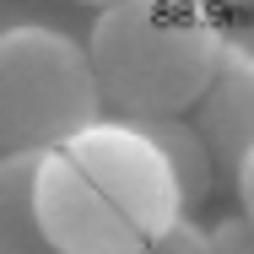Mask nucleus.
I'll return each mask as SVG.
<instances>
[{
    "label": "nucleus",
    "mask_w": 254,
    "mask_h": 254,
    "mask_svg": "<svg viewBox=\"0 0 254 254\" xmlns=\"http://www.w3.org/2000/svg\"><path fill=\"white\" fill-rule=\"evenodd\" d=\"M38 152H0V254H60L33 205Z\"/></svg>",
    "instance_id": "obj_6"
},
{
    "label": "nucleus",
    "mask_w": 254,
    "mask_h": 254,
    "mask_svg": "<svg viewBox=\"0 0 254 254\" xmlns=\"http://www.w3.org/2000/svg\"><path fill=\"white\" fill-rule=\"evenodd\" d=\"M222 54L227 33L211 0H114L87 33L98 92L125 119L190 114L222 70Z\"/></svg>",
    "instance_id": "obj_2"
},
{
    "label": "nucleus",
    "mask_w": 254,
    "mask_h": 254,
    "mask_svg": "<svg viewBox=\"0 0 254 254\" xmlns=\"http://www.w3.org/2000/svg\"><path fill=\"white\" fill-rule=\"evenodd\" d=\"M195 130L211 146L216 173H238V162L254 152V54L227 49L222 70L211 76L205 98L195 103Z\"/></svg>",
    "instance_id": "obj_4"
},
{
    "label": "nucleus",
    "mask_w": 254,
    "mask_h": 254,
    "mask_svg": "<svg viewBox=\"0 0 254 254\" xmlns=\"http://www.w3.org/2000/svg\"><path fill=\"white\" fill-rule=\"evenodd\" d=\"M130 125H141V135L162 152L168 173H173V184H179V205H184V216L200 211V205L211 200V190H216V162H211V146L200 141V130H195L184 114L130 119Z\"/></svg>",
    "instance_id": "obj_5"
},
{
    "label": "nucleus",
    "mask_w": 254,
    "mask_h": 254,
    "mask_svg": "<svg viewBox=\"0 0 254 254\" xmlns=\"http://www.w3.org/2000/svg\"><path fill=\"white\" fill-rule=\"evenodd\" d=\"M135 254H211V233H205L195 216H179L162 238H152L146 249H135Z\"/></svg>",
    "instance_id": "obj_7"
},
{
    "label": "nucleus",
    "mask_w": 254,
    "mask_h": 254,
    "mask_svg": "<svg viewBox=\"0 0 254 254\" xmlns=\"http://www.w3.org/2000/svg\"><path fill=\"white\" fill-rule=\"evenodd\" d=\"M103 119L87 44L22 22L0 33V152H49Z\"/></svg>",
    "instance_id": "obj_3"
},
{
    "label": "nucleus",
    "mask_w": 254,
    "mask_h": 254,
    "mask_svg": "<svg viewBox=\"0 0 254 254\" xmlns=\"http://www.w3.org/2000/svg\"><path fill=\"white\" fill-rule=\"evenodd\" d=\"M76 5H92V11H103V5H114V0H76Z\"/></svg>",
    "instance_id": "obj_10"
},
{
    "label": "nucleus",
    "mask_w": 254,
    "mask_h": 254,
    "mask_svg": "<svg viewBox=\"0 0 254 254\" xmlns=\"http://www.w3.org/2000/svg\"><path fill=\"white\" fill-rule=\"evenodd\" d=\"M211 254H254V227L233 211L211 227Z\"/></svg>",
    "instance_id": "obj_8"
},
{
    "label": "nucleus",
    "mask_w": 254,
    "mask_h": 254,
    "mask_svg": "<svg viewBox=\"0 0 254 254\" xmlns=\"http://www.w3.org/2000/svg\"><path fill=\"white\" fill-rule=\"evenodd\" d=\"M33 205L60 254H135L184 216L162 152L130 119H98L38 152Z\"/></svg>",
    "instance_id": "obj_1"
},
{
    "label": "nucleus",
    "mask_w": 254,
    "mask_h": 254,
    "mask_svg": "<svg viewBox=\"0 0 254 254\" xmlns=\"http://www.w3.org/2000/svg\"><path fill=\"white\" fill-rule=\"evenodd\" d=\"M233 184H238V216L254 227V152L238 162V173H233Z\"/></svg>",
    "instance_id": "obj_9"
}]
</instances>
